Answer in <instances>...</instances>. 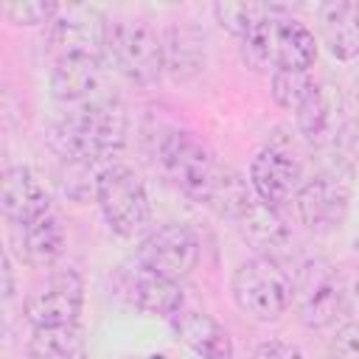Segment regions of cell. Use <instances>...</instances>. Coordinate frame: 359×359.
<instances>
[{
  "label": "cell",
  "instance_id": "1",
  "mask_svg": "<svg viewBox=\"0 0 359 359\" xmlns=\"http://www.w3.org/2000/svg\"><path fill=\"white\" fill-rule=\"evenodd\" d=\"M56 143L65 157L93 165L118 154L126 143V112L118 98L98 95L73 107L56 126Z\"/></svg>",
  "mask_w": 359,
  "mask_h": 359
},
{
  "label": "cell",
  "instance_id": "2",
  "mask_svg": "<svg viewBox=\"0 0 359 359\" xmlns=\"http://www.w3.org/2000/svg\"><path fill=\"white\" fill-rule=\"evenodd\" d=\"M157 163L163 174L185 196H191L199 205H210V208L227 180V171L216 163L213 151L185 129H168L160 135Z\"/></svg>",
  "mask_w": 359,
  "mask_h": 359
},
{
  "label": "cell",
  "instance_id": "3",
  "mask_svg": "<svg viewBox=\"0 0 359 359\" xmlns=\"http://www.w3.org/2000/svg\"><path fill=\"white\" fill-rule=\"evenodd\" d=\"M241 53L255 70H309L317 59V39L300 20L289 17L286 8L278 6L241 39Z\"/></svg>",
  "mask_w": 359,
  "mask_h": 359
},
{
  "label": "cell",
  "instance_id": "4",
  "mask_svg": "<svg viewBox=\"0 0 359 359\" xmlns=\"http://www.w3.org/2000/svg\"><path fill=\"white\" fill-rule=\"evenodd\" d=\"M230 292L241 314L258 323H269L292 306V275L278 258L255 255L233 272Z\"/></svg>",
  "mask_w": 359,
  "mask_h": 359
},
{
  "label": "cell",
  "instance_id": "5",
  "mask_svg": "<svg viewBox=\"0 0 359 359\" xmlns=\"http://www.w3.org/2000/svg\"><path fill=\"white\" fill-rule=\"evenodd\" d=\"M104 56L137 87L157 84L165 70V42L163 36L140 20H115L107 28Z\"/></svg>",
  "mask_w": 359,
  "mask_h": 359
},
{
  "label": "cell",
  "instance_id": "6",
  "mask_svg": "<svg viewBox=\"0 0 359 359\" xmlns=\"http://www.w3.org/2000/svg\"><path fill=\"white\" fill-rule=\"evenodd\" d=\"M292 309L306 328L323 331L345 317L342 272L325 258H306L292 278Z\"/></svg>",
  "mask_w": 359,
  "mask_h": 359
},
{
  "label": "cell",
  "instance_id": "7",
  "mask_svg": "<svg viewBox=\"0 0 359 359\" xmlns=\"http://www.w3.org/2000/svg\"><path fill=\"white\" fill-rule=\"evenodd\" d=\"M95 199L107 224L123 238L140 236L151 222L146 185L129 165H107L95 180Z\"/></svg>",
  "mask_w": 359,
  "mask_h": 359
},
{
  "label": "cell",
  "instance_id": "8",
  "mask_svg": "<svg viewBox=\"0 0 359 359\" xmlns=\"http://www.w3.org/2000/svg\"><path fill=\"white\" fill-rule=\"evenodd\" d=\"M137 266L165 278V280H185L199 261V241L185 224H163L143 236L135 250Z\"/></svg>",
  "mask_w": 359,
  "mask_h": 359
},
{
  "label": "cell",
  "instance_id": "9",
  "mask_svg": "<svg viewBox=\"0 0 359 359\" xmlns=\"http://www.w3.org/2000/svg\"><path fill=\"white\" fill-rule=\"evenodd\" d=\"M84 303V280L76 269H62L48 275L42 283H36L22 309L31 328H59V325H76Z\"/></svg>",
  "mask_w": 359,
  "mask_h": 359
},
{
  "label": "cell",
  "instance_id": "10",
  "mask_svg": "<svg viewBox=\"0 0 359 359\" xmlns=\"http://www.w3.org/2000/svg\"><path fill=\"white\" fill-rule=\"evenodd\" d=\"M300 222L314 233H331L342 227L351 208V185L342 174L323 171L306 180L294 196Z\"/></svg>",
  "mask_w": 359,
  "mask_h": 359
},
{
  "label": "cell",
  "instance_id": "11",
  "mask_svg": "<svg viewBox=\"0 0 359 359\" xmlns=\"http://www.w3.org/2000/svg\"><path fill=\"white\" fill-rule=\"evenodd\" d=\"M250 185L261 202H266L269 208L278 210L297 196V191L303 185V165L289 149H283L278 143H266L252 157Z\"/></svg>",
  "mask_w": 359,
  "mask_h": 359
},
{
  "label": "cell",
  "instance_id": "12",
  "mask_svg": "<svg viewBox=\"0 0 359 359\" xmlns=\"http://www.w3.org/2000/svg\"><path fill=\"white\" fill-rule=\"evenodd\" d=\"M109 20L93 6H67L50 22V42L59 59L67 56H104Z\"/></svg>",
  "mask_w": 359,
  "mask_h": 359
},
{
  "label": "cell",
  "instance_id": "13",
  "mask_svg": "<svg viewBox=\"0 0 359 359\" xmlns=\"http://www.w3.org/2000/svg\"><path fill=\"white\" fill-rule=\"evenodd\" d=\"M104 62L98 56H67L59 59L50 73V93L67 107L87 104L101 95Z\"/></svg>",
  "mask_w": 359,
  "mask_h": 359
},
{
  "label": "cell",
  "instance_id": "14",
  "mask_svg": "<svg viewBox=\"0 0 359 359\" xmlns=\"http://www.w3.org/2000/svg\"><path fill=\"white\" fill-rule=\"evenodd\" d=\"M65 241H67L65 222L53 205L39 216H34L31 222L20 224V255L34 269H50L65 252Z\"/></svg>",
  "mask_w": 359,
  "mask_h": 359
},
{
  "label": "cell",
  "instance_id": "15",
  "mask_svg": "<svg viewBox=\"0 0 359 359\" xmlns=\"http://www.w3.org/2000/svg\"><path fill=\"white\" fill-rule=\"evenodd\" d=\"M171 325L174 334L202 359H233V339L213 314L194 306H182L171 317Z\"/></svg>",
  "mask_w": 359,
  "mask_h": 359
},
{
  "label": "cell",
  "instance_id": "16",
  "mask_svg": "<svg viewBox=\"0 0 359 359\" xmlns=\"http://www.w3.org/2000/svg\"><path fill=\"white\" fill-rule=\"evenodd\" d=\"M0 208H3V216L20 227V224L31 222L34 216H39L42 210H48L50 196H48L45 185L39 182V177L28 165H11L3 174Z\"/></svg>",
  "mask_w": 359,
  "mask_h": 359
},
{
  "label": "cell",
  "instance_id": "17",
  "mask_svg": "<svg viewBox=\"0 0 359 359\" xmlns=\"http://www.w3.org/2000/svg\"><path fill=\"white\" fill-rule=\"evenodd\" d=\"M317 31L334 59L359 56V3H323L317 8Z\"/></svg>",
  "mask_w": 359,
  "mask_h": 359
},
{
  "label": "cell",
  "instance_id": "18",
  "mask_svg": "<svg viewBox=\"0 0 359 359\" xmlns=\"http://www.w3.org/2000/svg\"><path fill=\"white\" fill-rule=\"evenodd\" d=\"M129 294L137 309H143L149 314L168 317V320L185 306V297L174 280H165L143 266H137L135 275L129 278Z\"/></svg>",
  "mask_w": 359,
  "mask_h": 359
},
{
  "label": "cell",
  "instance_id": "19",
  "mask_svg": "<svg viewBox=\"0 0 359 359\" xmlns=\"http://www.w3.org/2000/svg\"><path fill=\"white\" fill-rule=\"evenodd\" d=\"M294 126H297V135L309 146L331 143V137H334V129H331V101H328V95H325V90L320 84H314L306 93V98L297 104Z\"/></svg>",
  "mask_w": 359,
  "mask_h": 359
},
{
  "label": "cell",
  "instance_id": "20",
  "mask_svg": "<svg viewBox=\"0 0 359 359\" xmlns=\"http://www.w3.org/2000/svg\"><path fill=\"white\" fill-rule=\"evenodd\" d=\"M28 359H81V337L76 325L34 328Z\"/></svg>",
  "mask_w": 359,
  "mask_h": 359
},
{
  "label": "cell",
  "instance_id": "21",
  "mask_svg": "<svg viewBox=\"0 0 359 359\" xmlns=\"http://www.w3.org/2000/svg\"><path fill=\"white\" fill-rule=\"evenodd\" d=\"M278 6L275 3H216L213 6V17L216 22L230 31L233 36L244 39L247 34H252Z\"/></svg>",
  "mask_w": 359,
  "mask_h": 359
},
{
  "label": "cell",
  "instance_id": "22",
  "mask_svg": "<svg viewBox=\"0 0 359 359\" xmlns=\"http://www.w3.org/2000/svg\"><path fill=\"white\" fill-rule=\"evenodd\" d=\"M165 67L185 79L199 70V36L191 28H171L165 39Z\"/></svg>",
  "mask_w": 359,
  "mask_h": 359
},
{
  "label": "cell",
  "instance_id": "23",
  "mask_svg": "<svg viewBox=\"0 0 359 359\" xmlns=\"http://www.w3.org/2000/svg\"><path fill=\"white\" fill-rule=\"evenodd\" d=\"M314 87L309 70H275L272 73V98L283 109H297L306 93Z\"/></svg>",
  "mask_w": 359,
  "mask_h": 359
},
{
  "label": "cell",
  "instance_id": "24",
  "mask_svg": "<svg viewBox=\"0 0 359 359\" xmlns=\"http://www.w3.org/2000/svg\"><path fill=\"white\" fill-rule=\"evenodd\" d=\"M331 151L342 174L359 177V118L345 121L334 137H331Z\"/></svg>",
  "mask_w": 359,
  "mask_h": 359
},
{
  "label": "cell",
  "instance_id": "25",
  "mask_svg": "<svg viewBox=\"0 0 359 359\" xmlns=\"http://www.w3.org/2000/svg\"><path fill=\"white\" fill-rule=\"evenodd\" d=\"M62 6L50 3V0H22V3H6L3 14L11 25H50L53 17L59 14Z\"/></svg>",
  "mask_w": 359,
  "mask_h": 359
},
{
  "label": "cell",
  "instance_id": "26",
  "mask_svg": "<svg viewBox=\"0 0 359 359\" xmlns=\"http://www.w3.org/2000/svg\"><path fill=\"white\" fill-rule=\"evenodd\" d=\"M331 359H359V323H345L331 339Z\"/></svg>",
  "mask_w": 359,
  "mask_h": 359
},
{
  "label": "cell",
  "instance_id": "27",
  "mask_svg": "<svg viewBox=\"0 0 359 359\" xmlns=\"http://www.w3.org/2000/svg\"><path fill=\"white\" fill-rule=\"evenodd\" d=\"M252 359H306V353L292 345V342H283V339H269V342H261L252 353Z\"/></svg>",
  "mask_w": 359,
  "mask_h": 359
},
{
  "label": "cell",
  "instance_id": "28",
  "mask_svg": "<svg viewBox=\"0 0 359 359\" xmlns=\"http://www.w3.org/2000/svg\"><path fill=\"white\" fill-rule=\"evenodd\" d=\"M345 283V317L351 323H359V272H342Z\"/></svg>",
  "mask_w": 359,
  "mask_h": 359
},
{
  "label": "cell",
  "instance_id": "29",
  "mask_svg": "<svg viewBox=\"0 0 359 359\" xmlns=\"http://www.w3.org/2000/svg\"><path fill=\"white\" fill-rule=\"evenodd\" d=\"M3 297L8 300L11 294H14V275H11V258H8V252H3Z\"/></svg>",
  "mask_w": 359,
  "mask_h": 359
},
{
  "label": "cell",
  "instance_id": "30",
  "mask_svg": "<svg viewBox=\"0 0 359 359\" xmlns=\"http://www.w3.org/2000/svg\"><path fill=\"white\" fill-rule=\"evenodd\" d=\"M356 252H359V238H356Z\"/></svg>",
  "mask_w": 359,
  "mask_h": 359
}]
</instances>
